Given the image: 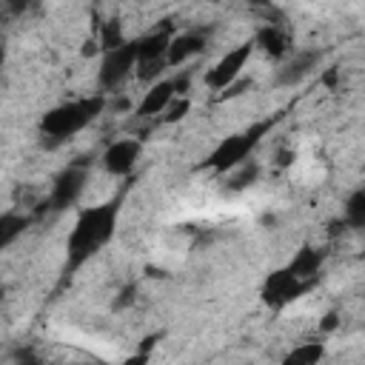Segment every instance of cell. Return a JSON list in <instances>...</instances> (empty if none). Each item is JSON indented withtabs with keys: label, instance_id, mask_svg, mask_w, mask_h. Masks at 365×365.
<instances>
[{
	"label": "cell",
	"instance_id": "6da1fadb",
	"mask_svg": "<svg viewBox=\"0 0 365 365\" xmlns=\"http://www.w3.org/2000/svg\"><path fill=\"white\" fill-rule=\"evenodd\" d=\"M114 222H117V205L114 202L86 208L68 234V268L83 265L94 251H100L111 240Z\"/></svg>",
	"mask_w": 365,
	"mask_h": 365
},
{
	"label": "cell",
	"instance_id": "7a4b0ae2",
	"mask_svg": "<svg viewBox=\"0 0 365 365\" xmlns=\"http://www.w3.org/2000/svg\"><path fill=\"white\" fill-rule=\"evenodd\" d=\"M106 100L97 94V97H86V100H77V103H66V106H57L51 108L46 117H43V134L51 140V143H60V140H68L71 134H77L80 128H86L100 111H103Z\"/></svg>",
	"mask_w": 365,
	"mask_h": 365
},
{
	"label": "cell",
	"instance_id": "3957f363",
	"mask_svg": "<svg viewBox=\"0 0 365 365\" xmlns=\"http://www.w3.org/2000/svg\"><path fill=\"white\" fill-rule=\"evenodd\" d=\"M268 128H271V120L257 123V125H254V128H248L245 134H237V137L222 140V143L208 154L205 165H208V168H214V171H220V174L234 171L237 165H242V163H245V157L251 154V148L259 143V137H262Z\"/></svg>",
	"mask_w": 365,
	"mask_h": 365
},
{
	"label": "cell",
	"instance_id": "277c9868",
	"mask_svg": "<svg viewBox=\"0 0 365 365\" xmlns=\"http://www.w3.org/2000/svg\"><path fill=\"white\" fill-rule=\"evenodd\" d=\"M137 63H140V46L137 43H123V46L106 51V60H103V68H100V86L103 88H117L131 74V68Z\"/></svg>",
	"mask_w": 365,
	"mask_h": 365
},
{
	"label": "cell",
	"instance_id": "5b68a950",
	"mask_svg": "<svg viewBox=\"0 0 365 365\" xmlns=\"http://www.w3.org/2000/svg\"><path fill=\"white\" fill-rule=\"evenodd\" d=\"M251 51H254V43H242V46L231 48L225 57H220V63H217L214 68H208V71H205V86H208V88H214V91L228 88V86L242 74V68H245V63H248Z\"/></svg>",
	"mask_w": 365,
	"mask_h": 365
},
{
	"label": "cell",
	"instance_id": "8992f818",
	"mask_svg": "<svg viewBox=\"0 0 365 365\" xmlns=\"http://www.w3.org/2000/svg\"><path fill=\"white\" fill-rule=\"evenodd\" d=\"M83 188H86V171L71 165V168H66V171H63V174L54 180V188H51L48 205H51L54 211L68 208V205H74V202L80 200Z\"/></svg>",
	"mask_w": 365,
	"mask_h": 365
},
{
	"label": "cell",
	"instance_id": "52a82bcc",
	"mask_svg": "<svg viewBox=\"0 0 365 365\" xmlns=\"http://www.w3.org/2000/svg\"><path fill=\"white\" fill-rule=\"evenodd\" d=\"M302 291H308V282L305 279H297L291 271H277V274L268 277L262 297H265L268 305H285L294 297H299Z\"/></svg>",
	"mask_w": 365,
	"mask_h": 365
},
{
	"label": "cell",
	"instance_id": "ba28073f",
	"mask_svg": "<svg viewBox=\"0 0 365 365\" xmlns=\"http://www.w3.org/2000/svg\"><path fill=\"white\" fill-rule=\"evenodd\" d=\"M137 157H140V143L137 140H114L103 154V165H106L108 174L123 177L134 168Z\"/></svg>",
	"mask_w": 365,
	"mask_h": 365
},
{
	"label": "cell",
	"instance_id": "9c48e42d",
	"mask_svg": "<svg viewBox=\"0 0 365 365\" xmlns=\"http://www.w3.org/2000/svg\"><path fill=\"white\" fill-rule=\"evenodd\" d=\"M174 94H177L174 80H157V83H154V86L145 91V97H143V103H140L137 114H140V117L165 114V108H168V103L174 100Z\"/></svg>",
	"mask_w": 365,
	"mask_h": 365
},
{
	"label": "cell",
	"instance_id": "30bf717a",
	"mask_svg": "<svg viewBox=\"0 0 365 365\" xmlns=\"http://www.w3.org/2000/svg\"><path fill=\"white\" fill-rule=\"evenodd\" d=\"M317 60H319L317 51H302V54H297L294 60H288V63L279 68L277 83H279V86H297L299 80H305V77L314 71Z\"/></svg>",
	"mask_w": 365,
	"mask_h": 365
},
{
	"label": "cell",
	"instance_id": "8fae6325",
	"mask_svg": "<svg viewBox=\"0 0 365 365\" xmlns=\"http://www.w3.org/2000/svg\"><path fill=\"white\" fill-rule=\"evenodd\" d=\"M202 46H205V37L197 34V31L177 34V37H171V46H168V57H165V60H168V66H180V63H185L188 57L200 54Z\"/></svg>",
	"mask_w": 365,
	"mask_h": 365
},
{
	"label": "cell",
	"instance_id": "7c38bea8",
	"mask_svg": "<svg viewBox=\"0 0 365 365\" xmlns=\"http://www.w3.org/2000/svg\"><path fill=\"white\" fill-rule=\"evenodd\" d=\"M254 46H259L268 57H282L288 54V37L277 29V26H262L254 37Z\"/></svg>",
	"mask_w": 365,
	"mask_h": 365
},
{
	"label": "cell",
	"instance_id": "4fadbf2b",
	"mask_svg": "<svg viewBox=\"0 0 365 365\" xmlns=\"http://www.w3.org/2000/svg\"><path fill=\"white\" fill-rule=\"evenodd\" d=\"M137 46H140V63L165 60V57H168V46H171V34H165V31H154V34L143 37Z\"/></svg>",
	"mask_w": 365,
	"mask_h": 365
},
{
	"label": "cell",
	"instance_id": "5bb4252c",
	"mask_svg": "<svg viewBox=\"0 0 365 365\" xmlns=\"http://www.w3.org/2000/svg\"><path fill=\"white\" fill-rule=\"evenodd\" d=\"M319 265H322V254L314 251V248H302V251H297V257H294V262H291L288 271H291L297 279L311 282V277L319 271Z\"/></svg>",
	"mask_w": 365,
	"mask_h": 365
},
{
	"label": "cell",
	"instance_id": "9a60e30c",
	"mask_svg": "<svg viewBox=\"0 0 365 365\" xmlns=\"http://www.w3.org/2000/svg\"><path fill=\"white\" fill-rule=\"evenodd\" d=\"M345 222L354 228H365V191H356L345 202Z\"/></svg>",
	"mask_w": 365,
	"mask_h": 365
},
{
	"label": "cell",
	"instance_id": "2e32d148",
	"mask_svg": "<svg viewBox=\"0 0 365 365\" xmlns=\"http://www.w3.org/2000/svg\"><path fill=\"white\" fill-rule=\"evenodd\" d=\"M23 228H26V220H23L20 214H6V217L0 220V242H3V245H11V240H14Z\"/></svg>",
	"mask_w": 365,
	"mask_h": 365
},
{
	"label": "cell",
	"instance_id": "e0dca14e",
	"mask_svg": "<svg viewBox=\"0 0 365 365\" xmlns=\"http://www.w3.org/2000/svg\"><path fill=\"white\" fill-rule=\"evenodd\" d=\"M319 356H322V345H319V342H305V345H299L297 351L288 354V362L308 365V362H317Z\"/></svg>",
	"mask_w": 365,
	"mask_h": 365
},
{
	"label": "cell",
	"instance_id": "ac0fdd59",
	"mask_svg": "<svg viewBox=\"0 0 365 365\" xmlns=\"http://www.w3.org/2000/svg\"><path fill=\"white\" fill-rule=\"evenodd\" d=\"M125 40H123V31H120V26L111 20V23H106V29H103V37H100V46L106 48V51H111V48H117V46H123Z\"/></svg>",
	"mask_w": 365,
	"mask_h": 365
},
{
	"label": "cell",
	"instance_id": "d6986e66",
	"mask_svg": "<svg viewBox=\"0 0 365 365\" xmlns=\"http://www.w3.org/2000/svg\"><path fill=\"white\" fill-rule=\"evenodd\" d=\"M185 111H188V103H185V100H180V103H174V100H171V103H168V108H165V120H168V123H174V120H180Z\"/></svg>",
	"mask_w": 365,
	"mask_h": 365
},
{
	"label": "cell",
	"instance_id": "ffe728a7",
	"mask_svg": "<svg viewBox=\"0 0 365 365\" xmlns=\"http://www.w3.org/2000/svg\"><path fill=\"white\" fill-rule=\"evenodd\" d=\"M336 322H339V319H336V314H328V317L322 319V331H334V328H336Z\"/></svg>",
	"mask_w": 365,
	"mask_h": 365
},
{
	"label": "cell",
	"instance_id": "44dd1931",
	"mask_svg": "<svg viewBox=\"0 0 365 365\" xmlns=\"http://www.w3.org/2000/svg\"><path fill=\"white\" fill-rule=\"evenodd\" d=\"M322 83H325V86H334V83H336V68L325 71V74H322Z\"/></svg>",
	"mask_w": 365,
	"mask_h": 365
},
{
	"label": "cell",
	"instance_id": "7402d4cb",
	"mask_svg": "<svg viewBox=\"0 0 365 365\" xmlns=\"http://www.w3.org/2000/svg\"><path fill=\"white\" fill-rule=\"evenodd\" d=\"M6 6H9V11H23L26 9V0H9Z\"/></svg>",
	"mask_w": 365,
	"mask_h": 365
}]
</instances>
